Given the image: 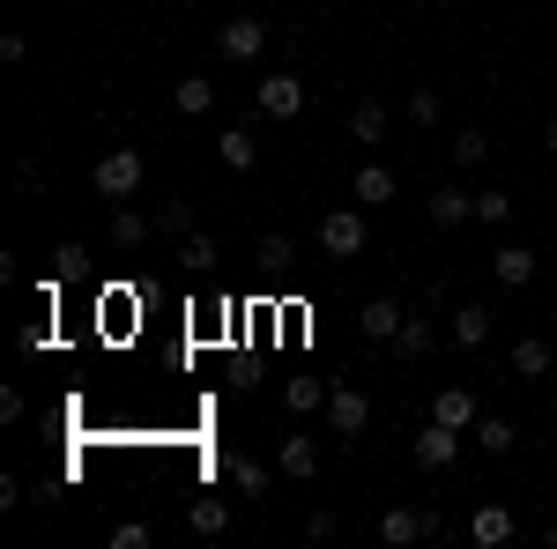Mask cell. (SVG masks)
<instances>
[{
  "mask_svg": "<svg viewBox=\"0 0 557 549\" xmlns=\"http://www.w3.org/2000/svg\"><path fill=\"white\" fill-rule=\"evenodd\" d=\"M134 186H141V157H134V149H112V157L97 164V194H104V201H127Z\"/></svg>",
  "mask_w": 557,
  "mask_h": 549,
  "instance_id": "obj_1",
  "label": "cell"
},
{
  "mask_svg": "<svg viewBox=\"0 0 557 549\" xmlns=\"http://www.w3.org/2000/svg\"><path fill=\"white\" fill-rule=\"evenodd\" d=\"M320 246H327V260H357V253H364V215L335 209L327 223H320Z\"/></svg>",
  "mask_w": 557,
  "mask_h": 549,
  "instance_id": "obj_2",
  "label": "cell"
},
{
  "mask_svg": "<svg viewBox=\"0 0 557 549\" xmlns=\"http://www.w3.org/2000/svg\"><path fill=\"white\" fill-rule=\"evenodd\" d=\"M417 461H424V467H454V461H461V431L431 416L424 431H417Z\"/></svg>",
  "mask_w": 557,
  "mask_h": 549,
  "instance_id": "obj_3",
  "label": "cell"
},
{
  "mask_svg": "<svg viewBox=\"0 0 557 549\" xmlns=\"http://www.w3.org/2000/svg\"><path fill=\"white\" fill-rule=\"evenodd\" d=\"M260 112H268V120H298L305 112V83L298 75H268V83H260Z\"/></svg>",
  "mask_w": 557,
  "mask_h": 549,
  "instance_id": "obj_4",
  "label": "cell"
},
{
  "mask_svg": "<svg viewBox=\"0 0 557 549\" xmlns=\"http://www.w3.org/2000/svg\"><path fill=\"white\" fill-rule=\"evenodd\" d=\"M327 423H335L343 438H357V431L372 423V401H364L357 386H335V394H327Z\"/></svg>",
  "mask_w": 557,
  "mask_h": 549,
  "instance_id": "obj_5",
  "label": "cell"
},
{
  "mask_svg": "<svg viewBox=\"0 0 557 549\" xmlns=\"http://www.w3.org/2000/svg\"><path fill=\"white\" fill-rule=\"evenodd\" d=\"M260 45H268V23H253V15L223 23V60H253Z\"/></svg>",
  "mask_w": 557,
  "mask_h": 549,
  "instance_id": "obj_6",
  "label": "cell"
},
{
  "mask_svg": "<svg viewBox=\"0 0 557 549\" xmlns=\"http://www.w3.org/2000/svg\"><path fill=\"white\" fill-rule=\"evenodd\" d=\"M431 416H438V423H454V431H475V394H469V386H438Z\"/></svg>",
  "mask_w": 557,
  "mask_h": 549,
  "instance_id": "obj_7",
  "label": "cell"
},
{
  "mask_svg": "<svg viewBox=\"0 0 557 549\" xmlns=\"http://www.w3.org/2000/svg\"><path fill=\"white\" fill-rule=\"evenodd\" d=\"M491 275H498L506 290H520V283H535V253H528V246H498V253H491Z\"/></svg>",
  "mask_w": 557,
  "mask_h": 549,
  "instance_id": "obj_8",
  "label": "cell"
},
{
  "mask_svg": "<svg viewBox=\"0 0 557 549\" xmlns=\"http://www.w3.org/2000/svg\"><path fill=\"white\" fill-rule=\"evenodd\" d=\"M469 215H475V194H461V186L431 194V223H438V230H454V223H469Z\"/></svg>",
  "mask_w": 557,
  "mask_h": 549,
  "instance_id": "obj_9",
  "label": "cell"
},
{
  "mask_svg": "<svg viewBox=\"0 0 557 549\" xmlns=\"http://www.w3.org/2000/svg\"><path fill=\"white\" fill-rule=\"evenodd\" d=\"M357 327H364V335H372V341H394V335H401V304H394V297H372Z\"/></svg>",
  "mask_w": 557,
  "mask_h": 549,
  "instance_id": "obj_10",
  "label": "cell"
},
{
  "mask_svg": "<svg viewBox=\"0 0 557 549\" xmlns=\"http://www.w3.org/2000/svg\"><path fill=\"white\" fill-rule=\"evenodd\" d=\"M380 535L386 542H417V535H438V520H431V512H386Z\"/></svg>",
  "mask_w": 557,
  "mask_h": 549,
  "instance_id": "obj_11",
  "label": "cell"
},
{
  "mask_svg": "<svg viewBox=\"0 0 557 549\" xmlns=\"http://www.w3.org/2000/svg\"><path fill=\"white\" fill-rule=\"evenodd\" d=\"M543 372H550V341L520 335L513 341V379H543Z\"/></svg>",
  "mask_w": 557,
  "mask_h": 549,
  "instance_id": "obj_12",
  "label": "cell"
},
{
  "mask_svg": "<svg viewBox=\"0 0 557 549\" xmlns=\"http://www.w3.org/2000/svg\"><path fill=\"white\" fill-rule=\"evenodd\" d=\"M349 194H357L364 209H380V201H394V171H386V164H364V171H357V186H349Z\"/></svg>",
  "mask_w": 557,
  "mask_h": 549,
  "instance_id": "obj_13",
  "label": "cell"
},
{
  "mask_svg": "<svg viewBox=\"0 0 557 549\" xmlns=\"http://www.w3.org/2000/svg\"><path fill=\"white\" fill-rule=\"evenodd\" d=\"M469 535H475L483 549H491V542H506V535H513V512H506V506H483V512L469 520Z\"/></svg>",
  "mask_w": 557,
  "mask_h": 549,
  "instance_id": "obj_14",
  "label": "cell"
},
{
  "mask_svg": "<svg viewBox=\"0 0 557 549\" xmlns=\"http://www.w3.org/2000/svg\"><path fill=\"white\" fill-rule=\"evenodd\" d=\"M454 341H461V349H483V341H491V312H483V304H461V320H454Z\"/></svg>",
  "mask_w": 557,
  "mask_h": 549,
  "instance_id": "obj_15",
  "label": "cell"
},
{
  "mask_svg": "<svg viewBox=\"0 0 557 549\" xmlns=\"http://www.w3.org/2000/svg\"><path fill=\"white\" fill-rule=\"evenodd\" d=\"M312 467H320V446H312V438H283V475H312Z\"/></svg>",
  "mask_w": 557,
  "mask_h": 549,
  "instance_id": "obj_16",
  "label": "cell"
},
{
  "mask_svg": "<svg viewBox=\"0 0 557 549\" xmlns=\"http://www.w3.org/2000/svg\"><path fill=\"white\" fill-rule=\"evenodd\" d=\"M475 446H483V453H513V423L506 416H475Z\"/></svg>",
  "mask_w": 557,
  "mask_h": 549,
  "instance_id": "obj_17",
  "label": "cell"
},
{
  "mask_svg": "<svg viewBox=\"0 0 557 549\" xmlns=\"http://www.w3.org/2000/svg\"><path fill=\"white\" fill-rule=\"evenodd\" d=\"M141 238H149V215H134V209H120V215H112V246H120V253H134Z\"/></svg>",
  "mask_w": 557,
  "mask_h": 549,
  "instance_id": "obj_18",
  "label": "cell"
},
{
  "mask_svg": "<svg viewBox=\"0 0 557 549\" xmlns=\"http://www.w3.org/2000/svg\"><path fill=\"white\" fill-rule=\"evenodd\" d=\"M172 97H178V112H209V104H215V83H209V75H186Z\"/></svg>",
  "mask_w": 557,
  "mask_h": 549,
  "instance_id": "obj_19",
  "label": "cell"
},
{
  "mask_svg": "<svg viewBox=\"0 0 557 549\" xmlns=\"http://www.w3.org/2000/svg\"><path fill=\"white\" fill-rule=\"evenodd\" d=\"M231 527V506L223 498H194V535H223Z\"/></svg>",
  "mask_w": 557,
  "mask_h": 549,
  "instance_id": "obj_20",
  "label": "cell"
},
{
  "mask_svg": "<svg viewBox=\"0 0 557 549\" xmlns=\"http://www.w3.org/2000/svg\"><path fill=\"white\" fill-rule=\"evenodd\" d=\"M223 164H231V171H253V164H260V149H253V134H238V127L223 134Z\"/></svg>",
  "mask_w": 557,
  "mask_h": 549,
  "instance_id": "obj_21",
  "label": "cell"
},
{
  "mask_svg": "<svg viewBox=\"0 0 557 549\" xmlns=\"http://www.w3.org/2000/svg\"><path fill=\"white\" fill-rule=\"evenodd\" d=\"M283 401H290V409H327V386L320 379H283Z\"/></svg>",
  "mask_w": 557,
  "mask_h": 549,
  "instance_id": "obj_22",
  "label": "cell"
},
{
  "mask_svg": "<svg viewBox=\"0 0 557 549\" xmlns=\"http://www.w3.org/2000/svg\"><path fill=\"white\" fill-rule=\"evenodd\" d=\"M349 134H357V141H380V134H386V104H357Z\"/></svg>",
  "mask_w": 557,
  "mask_h": 549,
  "instance_id": "obj_23",
  "label": "cell"
},
{
  "mask_svg": "<svg viewBox=\"0 0 557 549\" xmlns=\"http://www.w3.org/2000/svg\"><path fill=\"white\" fill-rule=\"evenodd\" d=\"M475 215H483V223H506V215H513V194H498V186L475 194Z\"/></svg>",
  "mask_w": 557,
  "mask_h": 549,
  "instance_id": "obj_24",
  "label": "cell"
},
{
  "mask_svg": "<svg viewBox=\"0 0 557 549\" xmlns=\"http://www.w3.org/2000/svg\"><path fill=\"white\" fill-rule=\"evenodd\" d=\"M483 157H491V141H483V134H461V141H454V164H461V171H475Z\"/></svg>",
  "mask_w": 557,
  "mask_h": 549,
  "instance_id": "obj_25",
  "label": "cell"
},
{
  "mask_svg": "<svg viewBox=\"0 0 557 549\" xmlns=\"http://www.w3.org/2000/svg\"><path fill=\"white\" fill-rule=\"evenodd\" d=\"M394 341H401V357H424V349H431V327H424V320H401V335H394Z\"/></svg>",
  "mask_w": 557,
  "mask_h": 549,
  "instance_id": "obj_26",
  "label": "cell"
},
{
  "mask_svg": "<svg viewBox=\"0 0 557 549\" xmlns=\"http://www.w3.org/2000/svg\"><path fill=\"white\" fill-rule=\"evenodd\" d=\"M112 549H149V527L127 520V527H112Z\"/></svg>",
  "mask_w": 557,
  "mask_h": 549,
  "instance_id": "obj_27",
  "label": "cell"
},
{
  "mask_svg": "<svg viewBox=\"0 0 557 549\" xmlns=\"http://www.w3.org/2000/svg\"><path fill=\"white\" fill-rule=\"evenodd\" d=\"M409 120H417V127H431V120H438V97H431V89H417V97H409Z\"/></svg>",
  "mask_w": 557,
  "mask_h": 549,
  "instance_id": "obj_28",
  "label": "cell"
},
{
  "mask_svg": "<svg viewBox=\"0 0 557 549\" xmlns=\"http://www.w3.org/2000/svg\"><path fill=\"white\" fill-rule=\"evenodd\" d=\"M231 483H238V490H260V483H268V475H260L253 461H231Z\"/></svg>",
  "mask_w": 557,
  "mask_h": 549,
  "instance_id": "obj_29",
  "label": "cell"
},
{
  "mask_svg": "<svg viewBox=\"0 0 557 549\" xmlns=\"http://www.w3.org/2000/svg\"><path fill=\"white\" fill-rule=\"evenodd\" d=\"M186 267H215V246H209V238H186Z\"/></svg>",
  "mask_w": 557,
  "mask_h": 549,
  "instance_id": "obj_30",
  "label": "cell"
},
{
  "mask_svg": "<svg viewBox=\"0 0 557 549\" xmlns=\"http://www.w3.org/2000/svg\"><path fill=\"white\" fill-rule=\"evenodd\" d=\"M543 149H550V157H557V120H550V134H543Z\"/></svg>",
  "mask_w": 557,
  "mask_h": 549,
  "instance_id": "obj_31",
  "label": "cell"
},
{
  "mask_svg": "<svg viewBox=\"0 0 557 549\" xmlns=\"http://www.w3.org/2000/svg\"><path fill=\"white\" fill-rule=\"evenodd\" d=\"M550 542H557V527H550Z\"/></svg>",
  "mask_w": 557,
  "mask_h": 549,
  "instance_id": "obj_32",
  "label": "cell"
}]
</instances>
